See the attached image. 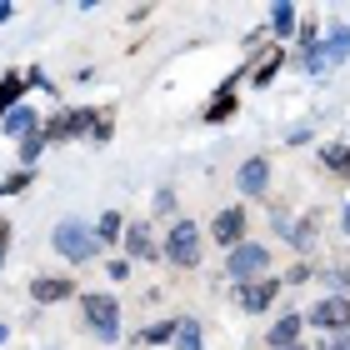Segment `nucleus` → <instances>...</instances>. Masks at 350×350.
<instances>
[{"instance_id":"obj_2","label":"nucleus","mask_w":350,"mask_h":350,"mask_svg":"<svg viewBox=\"0 0 350 350\" xmlns=\"http://www.w3.org/2000/svg\"><path fill=\"white\" fill-rule=\"evenodd\" d=\"M345 60H350V25H336L330 36H321L306 55H300V70L306 75H325V70L345 66Z\"/></svg>"},{"instance_id":"obj_14","label":"nucleus","mask_w":350,"mask_h":350,"mask_svg":"<svg viewBox=\"0 0 350 350\" xmlns=\"http://www.w3.org/2000/svg\"><path fill=\"white\" fill-rule=\"evenodd\" d=\"M300 330H306V315H280V321L265 330V345L291 350V345H300Z\"/></svg>"},{"instance_id":"obj_20","label":"nucleus","mask_w":350,"mask_h":350,"mask_svg":"<svg viewBox=\"0 0 350 350\" xmlns=\"http://www.w3.org/2000/svg\"><path fill=\"white\" fill-rule=\"evenodd\" d=\"M280 230H285V241H291L295 250H310V241H315V215H300L295 226H291V220H280Z\"/></svg>"},{"instance_id":"obj_30","label":"nucleus","mask_w":350,"mask_h":350,"mask_svg":"<svg viewBox=\"0 0 350 350\" xmlns=\"http://www.w3.org/2000/svg\"><path fill=\"white\" fill-rule=\"evenodd\" d=\"M5 250H10V220H0V265H5Z\"/></svg>"},{"instance_id":"obj_34","label":"nucleus","mask_w":350,"mask_h":350,"mask_svg":"<svg viewBox=\"0 0 350 350\" xmlns=\"http://www.w3.org/2000/svg\"><path fill=\"white\" fill-rule=\"evenodd\" d=\"M5 336H10V330H5V325H0V340H5Z\"/></svg>"},{"instance_id":"obj_18","label":"nucleus","mask_w":350,"mask_h":350,"mask_svg":"<svg viewBox=\"0 0 350 350\" xmlns=\"http://www.w3.org/2000/svg\"><path fill=\"white\" fill-rule=\"evenodd\" d=\"M321 165H325L330 175H340V180H350V146H340V140L321 146Z\"/></svg>"},{"instance_id":"obj_21","label":"nucleus","mask_w":350,"mask_h":350,"mask_svg":"<svg viewBox=\"0 0 350 350\" xmlns=\"http://www.w3.org/2000/svg\"><path fill=\"white\" fill-rule=\"evenodd\" d=\"M285 66V51H280V45H270V51L260 55V66L256 70H245L250 75V81H256V85H270V81H275V70Z\"/></svg>"},{"instance_id":"obj_29","label":"nucleus","mask_w":350,"mask_h":350,"mask_svg":"<svg viewBox=\"0 0 350 350\" xmlns=\"http://www.w3.org/2000/svg\"><path fill=\"white\" fill-rule=\"evenodd\" d=\"M285 280H291V285H306V280H310V265H291V275H285Z\"/></svg>"},{"instance_id":"obj_33","label":"nucleus","mask_w":350,"mask_h":350,"mask_svg":"<svg viewBox=\"0 0 350 350\" xmlns=\"http://www.w3.org/2000/svg\"><path fill=\"white\" fill-rule=\"evenodd\" d=\"M340 230L350 235V205H345V211H340Z\"/></svg>"},{"instance_id":"obj_23","label":"nucleus","mask_w":350,"mask_h":350,"mask_svg":"<svg viewBox=\"0 0 350 350\" xmlns=\"http://www.w3.org/2000/svg\"><path fill=\"white\" fill-rule=\"evenodd\" d=\"M170 336H175V315H165V321L146 325V336H140V340H146V345H165Z\"/></svg>"},{"instance_id":"obj_12","label":"nucleus","mask_w":350,"mask_h":350,"mask_svg":"<svg viewBox=\"0 0 350 350\" xmlns=\"http://www.w3.org/2000/svg\"><path fill=\"white\" fill-rule=\"evenodd\" d=\"M155 256H161V245H155L150 241V226H146V220H135V226H125V260H155Z\"/></svg>"},{"instance_id":"obj_26","label":"nucleus","mask_w":350,"mask_h":350,"mask_svg":"<svg viewBox=\"0 0 350 350\" xmlns=\"http://www.w3.org/2000/svg\"><path fill=\"white\" fill-rule=\"evenodd\" d=\"M110 135H116V120H110V110H100L90 125V140H110Z\"/></svg>"},{"instance_id":"obj_11","label":"nucleus","mask_w":350,"mask_h":350,"mask_svg":"<svg viewBox=\"0 0 350 350\" xmlns=\"http://www.w3.org/2000/svg\"><path fill=\"white\" fill-rule=\"evenodd\" d=\"M235 185H241V196H265L270 190V161L265 155H250V161L235 170Z\"/></svg>"},{"instance_id":"obj_13","label":"nucleus","mask_w":350,"mask_h":350,"mask_svg":"<svg viewBox=\"0 0 350 350\" xmlns=\"http://www.w3.org/2000/svg\"><path fill=\"white\" fill-rule=\"evenodd\" d=\"M0 131H5L10 140H30V135H40V110L36 105H15L5 120H0Z\"/></svg>"},{"instance_id":"obj_19","label":"nucleus","mask_w":350,"mask_h":350,"mask_svg":"<svg viewBox=\"0 0 350 350\" xmlns=\"http://www.w3.org/2000/svg\"><path fill=\"white\" fill-rule=\"evenodd\" d=\"M95 241H100V245L125 241V215H120V211H105L100 220H95Z\"/></svg>"},{"instance_id":"obj_7","label":"nucleus","mask_w":350,"mask_h":350,"mask_svg":"<svg viewBox=\"0 0 350 350\" xmlns=\"http://www.w3.org/2000/svg\"><path fill=\"white\" fill-rule=\"evenodd\" d=\"M95 116L100 110H90V105H81V110H60L55 120H40V135L51 140H75V135H90V125H95Z\"/></svg>"},{"instance_id":"obj_35","label":"nucleus","mask_w":350,"mask_h":350,"mask_svg":"<svg viewBox=\"0 0 350 350\" xmlns=\"http://www.w3.org/2000/svg\"><path fill=\"white\" fill-rule=\"evenodd\" d=\"M291 350H306V345H291Z\"/></svg>"},{"instance_id":"obj_27","label":"nucleus","mask_w":350,"mask_h":350,"mask_svg":"<svg viewBox=\"0 0 350 350\" xmlns=\"http://www.w3.org/2000/svg\"><path fill=\"white\" fill-rule=\"evenodd\" d=\"M105 275H110V280H131V260H110Z\"/></svg>"},{"instance_id":"obj_9","label":"nucleus","mask_w":350,"mask_h":350,"mask_svg":"<svg viewBox=\"0 0 350 350\" xmlns=\"http://www.w3.org/2000/svg\"><path fill=\"white\" fill-rule=\"evenodd\" d=\"M211 235H215V245H226V250L245 245V211H241V205L220 211V215H215V226H211Z\"/></svg>"},{"instance_id":"obj_17","label":"nucleus","mask_w":350,"mask_h":350,"mask_svg":"<svg viewBox=\"0 0 350 350\" xmlns=\"http://www.w3.org/2000/svg\"><path fill=\"white\" fill-rule=\"evenodd\" d=\"M175 350H205V330H200V321L196 315H180V321H175Z\"/></svg>"},{"instance_id":"obj_25","label":"nucleus","mask_w":350,"mask_h":350,"mask_svg":"<svg viewBox=\"0 0 350 350\" xmlns=\"http://www.w3.org/2000/svg\"><path fill=\"white\" fill-rule=\"evenodd\" d=\"M40 150H45V135H30V140H21V165L30 170V165L40 161Z\"/></svg>"},{"instance_id":"obj_15","label":"nucleus","mask_w":350,"mask_h":350,"mask_svg":"<svg viewBox=\"0 0 350 350\" xmlns=\"http://www.w3.org/2000/svg\"><path fill=\"white\" fill-rule=\"evenodd\" d=\"M25 90H30L25 70H10V75H0V120H5L15 105H25Z\"/></svg>"},{"instance_id":"obj_24","label":"nucleus","mask_w":350,"mask_h":350,"mask_svg":"<svg viewBox=\"0 0 350 350\" xmlns=\"http://www.w3.org/2000/svg\"><path fill=\"white\" fill-rule=\"evenodd\" d=\"M30 180H36V170H15V175H5V180H0V196H21Z\"/></svg>"},{"instance_id":"obj_8","label":"nucleus","mask_w":350,"mask_h":350,"mask_svg":"<svg viewBox=\"0 0 350 350\" xmlns=\"http://www.w3.org/2000/svg\"><path fill=\"white\" fill-rule=\"evenodd\" d=\"M275 295H280V280H270V275H260V280H250V285H241V291H235V300H241L245 315L270 310V300H275Z\"/></svg>"},{"instance_id":"obj_28","label":"nucleus","mask_w":350,"mask_h":350,"mask_svg":"<svg viewBox=\"0 0 350 350\" xmlns=\"http://www.w3.org/2000/svg\"><path fill=\"white\" fill-rule=\"evenodd\" d=\"M155 211H161V215L175 211V190H170V185H165V190H155Z\"/></svg>"},{"instance_id":"obj_32","label":"nucleus","mask_w":350,"mask_h":350,"mask_svg":"<svg viewBox=\"0 0 350 350\" xmlns=\"http://www.w3.org/2000/svg\"><path fill=\"white\" fill-rule=\"evenodd\" d=\"M10 15H15V5H5V0H0V25H5Z\"/></svg>"},{"instance_id":"obj_22","label":"nucleus","mask_w":350,"mask_h":350,"mask_svg":"<svg viewBox=\"0 0 350 350\" xmlns=\"http://www.w3.org/2000/svg\"><path fill=\"white\" fill-rule=\"evenodd\" d=\"M270 36H295V5L291 0H280V5H270Z\"/></svg>"},{"instance_id":"obj_3","label":"nucleus","mask_w":350,"mask_h":350,"mask_svg":"<svg viewBox=\"0 0 350 350\" xmlns=\"http://www.w3.org/2000/svg\"><path fill=\"white\" fill-rule=\"evenodd\" d=\"M51 245H55V256H66L70 265H85L95 250H100L95 226H85V220H60V226L51 230Z\"/></svg>"},{"instance_id":"obj_1","label":"nucleus","mask_w":350,"mask_h":350,"mask_svg":"<svg viewBox=\"0 0 350 350\" xmlns=\"http://www.w3.org/2000/svg\"><path fill=\"white\" fill-rule=\"evenodd\" d=\"M161 256L170 265H180V270H196L200 256H205V235L196 220H175V226L165 230V245H161Z\"/></svg>"},{"instance_id":"obj_6","label":"nucleus","mask_w":350,"mask_h":350,"mask_svg":"<svg viewBox=\"0 0 350 350\" xmlns=\"http://www.w3.org/2000/svg\"><path fill=\"white\" fill-rule=\"evenodd\" d=\"M306 325H321V330H330V336H340V330L350 325V295H340V291L321 295V300L306 310Z\"/></svg>"},{"instance_id":"obj_31","label":"nucleus","mask_w":350,"mask_h":350,"mask_svg":"<svg viewBox=\"0 0 350 350\" xmlns=\"http://www.w3.org/2000/svg\"><path fill=\"white\" fill-rule=\"evenodd\" d=\"M325 350H350V336H345V330H340V336H330V340H325Z\"/></svg>"},{"instance_id":"obj_4","label":"nucleus","mask_w":350,"mask_h":350,"mask_svg":"<svg viewBox=\"0 0 350 350\" xmlns=\"http://www.w3.org/2000/svg\"><path fill=\"white\" fill-rule=\"evenodd\" d=\"M81 310H85V330L100 345L120 340V306H116V295H81Z\"/></svg>"},{"instance_id":"obj_5","label":"nucleus","mask_w":350,"mask_h":350,"mask_svg":"<svg viewBox=\"0 0 350 350\" xmlns=\"http://www.w3.org/2000/svg\"><path fill=\"white\" fill-rule=\"evenodd\" d=\"M265 270H270V250H265L260 241H245V245H235V250H230V260H226V275H230V280H241V285L260 280Z\"/></svg>"},{"instance_id":"obj_10","label":"nucleus","mask_w":350,"mask_h":350,"mask_svg":"<svg viewBox=\"0 0 350 350\" xmlns=\"http://www.w3.org/2000/svg\"><path fill=\"white\" fill-rule=\"evenodd\" d=\"M70 295H75L70 275H36L30 280V300H36V306H55V300H70Z\"/></svg>"},{"instance_id":"obj_16","label":"nucleus","mask_w":350,"mask_h":350,"mask_svg":"<svg viewBox=\"0 0 350 350\" xmlns=\"http://www.w3.org/2000/svg\"><path fill=\"white\" fill-rule=\"evenodd\" d=\"M241 75H245V70H235L230 81L220 85V95H215L211 105H205V120H211V125H220V120H230V116H235V85H241Z\"/></svg>"}]
</instances>
